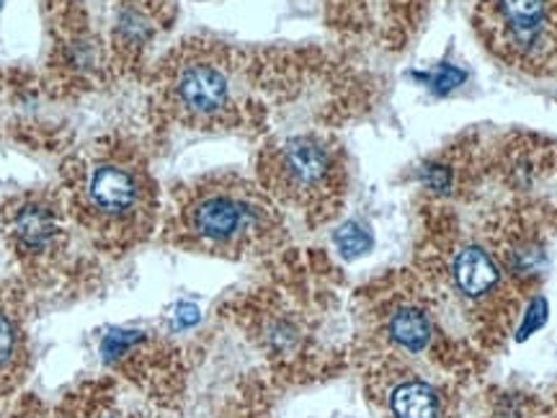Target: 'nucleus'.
Returning a JSON list of instances; mask_svg holds the SVG:
<instances>
[{"instance_id":"423d86ee","label":"nucleus","mask_w":557,"mask_h":418,"mask_svg":"<svg viewBox=\"0 0 557 418\" xmlns=\"http://www.w3.org/2000/svg\"><path fill=\"white\" fill-rule=\"evenodd\" d=\"M26 369V333L9 295L0 292V393L18 385Z\"/></svg>"},{"instance_id":"39448f33","label":"nucleus","mask_w":557,"mask_h":418,"mask_svg":"<svg viewBox=\"0 0 557 418\" xmlns=\"http://www.w3.org/2000/svg\"><path fill=\"white\" fill-rule=\"evenodd\" d=\"M88 205L101 214V218L120 220L132 214L143 197V184L139 176L127 165L116 160H103V163L90 169L88 173Z\"/></svg>"},{"instance_id":"9b49d317","label":"nucleus","mask_w":557,"mask_h":418,"mask_svg":"<svg viewBox=\"0 0 557 418\" xmlns=\"http://www.w3.org/2000/svg\"><path fill=\"white\" fill-rule=\"evenodd\" d=\"M372 235L364 225L359 222H346L344 228L336 233V246L346 259H357V256H364L369 248H372Z\"/></svg>"},{"instance_id":"20e7f679","label":"nucleus","mask_w":557,"mask_h":418,"mask_svg":"<svg viewBox=\"0 0 557 418\" xmlns=\"http://www.w3.org/2000/svg\"><path fill=\"white\" fill-rule=\"evenodd\" d=\"M274 176L295 197L329 189L336 176V152L318 137H292L274 152Z\"/></svg>"},{"instance_id":"6e6552de","label":"nucleus","mask_w":557,"mask_h":418,"mask_svg":"<svg viewBox=\"0 0 557 418\" xmlns=\"http://www.w3.org/2000/svg\"><path fill=\"white\" fill-rule=\"evenodd\" d=\"M9 233L16 250L24 256H39L58 241V222H54L50 209L41 205H24L11 212Z\"/></svg>"},{"instance_id":"ddd939ff","label":"nucleus","mask_w":557,"mask_h":418,"mask_svg":"<svg viewBox=\"0 0 557 418\" xmlns=\"http://www.w3.org/2000/svg\"><path fill=\"white\" fill-rule=\"evenodd\" d=\"M462 81H465L462 70H457L451 65H438L434 73H431L429 86H431V90H436V94H447V90L457 88Z\"/></svg>"},{"instance_id":"7ed1b4c3","label":"nucleus","mask_w":557,"mask_h":418,"mask_svg":"<svg viewBox=\"0 0 557 418\" xmlns=\"http://www.w3.org/2000/svg\"><path fill=\"white\" fill-rule=\"evenodd\" d=\"M186 222L201 241L225 246L263 230V207L235 189H207L186 209Z\"/></svg>"},{"instance_id":"f8f14e48","label":"nucleus","mask_w":557,"mask_h":418,"mask_svg":"<svg viewBox=\"0 0 557 418\" xmlns=\"http://www.w3.org/2000/svg\"><path fill=\"white\" fill-rule=\"evenodd\" d=\"M421 179H423V184H426V189L438 192V194H447L451 189V179H455V176H451L449 165L431 163V165H426V169H423Z\"/></svg>"},{"instance_id":"f03ea898","label":"nucleus","mask_w":557,"mask_h":418,"mask_svg":"<svg viewBox=\"0 0 557 418\" xmlns=\"http://www.w3.org/2000/svg\"><path fill=\"white\" fill-rule=\"evenodd\" d=\"M169 99L181 120L197 127L225 122L235 109L233 70L207 52L186 54L171 70Z\"/></svg>"},{"instance_id":"4468645a","label":"nucleus","mask_w":557,"mask_h":418,"mask_svg":"<svg viewBox=\"0 0 557 418\" xmlns=\"http://www.w3.org/2000/svg\"><path fill=\"white\" fill-rule=\"evenodd\" d=\"M545 320H547V303H545V299H534L532 308L527 310V320H524V325H521L519 339L532 336V333L537 331L540 325L545 323Z\"/></svg>"},{"instance_id":"0eeeda50","label":"nucleus","mask_w":557,"mask_h":418,"mask_svg":"<svg viewBox=\"0 0 557 418\" xmlns=\"http://www.w3.org/2000/svg\"><path fill=\"white\" fill-rule=\"evenodd\" d=\"M451 279L465 297L478 299L491 295L498 287L500 269L487 250L480 246H465L451 259Z\"/></svg>"},{"instance_id":"f257e3e1","label":"nucleus","mask_w":557,"mask_h":418,"mask_svg":"<svg viewBox=\"0 0 557 418\" xmlns=\"http://www.w3.org/2000/svg\"><path fill=\"white\" fill-rule=\"evenodd\" d=\"M478 26L506 65L557 75V0H485Z\"/></svg>"},{"instance_id":"9d476101","label":"nucleus","mask_w":557,"mask_h":418,"mask_svg":"<svg viewBox=\"0 0 557 418\" xmlns=\"http://www.w3.org/2000/svg\"><path fill=\"white\" fill-rule=\"evenodd\" d=\"M389 410L395 418H436L438 395L426 382H403L389 395Z\"/></svg>"},{"instance_id":"1a4fd4ad","label":"nucleus","mask_w":557,"mask_h":418,"mask_svg":"<svg viewBox=\"0 0 557 418\" xmlns=\"http://www.w3.org/2000/svg\"><path fill=\"white\" fill-rule=\"evenodd\" d=\"M387 333L406 352H423L431 341L429 316L421 308H413V305H403L389 316Z\"/></svg>"},{"instance_id":"2eb2a0df","label":"nucleus","mask_w":557,"mask_h":418,"mask_svg":"<svg viewBox=\"0 0 557 418\" xmlns=\"http://www.w3.org/2000/svg\"><path fill=\"white\" fill-rule=\"evenodd\" d=\"M197 320H199V310L194 308V305H181L176 312V323L181 329H189V325L197 323Z\"/></svg>"}]
</instances>
